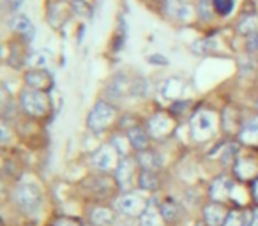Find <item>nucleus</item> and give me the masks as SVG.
Returning <instances> with one entry per match:
<instances>
[{"label":"nucleus","mask_w":258,"mask_h":226,"mask_svg":"<svg viewBox=\"0 0 258 226\" xmlns=\"http://www.w3.org/2000/svg\"><path fill=\"white\" fill-rule=\"evenodd\" d=\"M246 50L249 51V53H256L258 51V32L251 34V36H247L246 39Z\"/></svg>","instance_id":"nucleus-33"},{"label":"nucleus","mask_w":258,"mask_h":226,"mask_svg":"<svg viewBox=\"0 0 258 226\" xmlns=\"http://www.w3.org/2000/svg\"><path fill=\"white\" fill-rule=\"evenodd\" d=\"M230 210L219 201H211L204 207V221L207 226H223Z\"/></svg>","instance_id":"nucleus-10"},{"label":"nucleus","mask_w":258,"mask_h":226,"mask_svg":"<svg viewBox=\"0 0 258 226\" xmlns=\"http://www.w3.org/2000/svg\"><path fill=\"white\" fill-rule=\"evenodd\" d=\"M197 13H198V18H200L202 22H211L212 16L216 15L214 6H212V0H198Z\"/></svg>","instance_id":"nucleus-23"},{"label":"nucleus","mask_w":258,"mask_h":226,"mask_svg":"<svg viewBox=\"0 0 258 226\" xmlns=\"http://www.w3.org/2000/svg\"><path fill=\"white\" fill-rule=\"evenodd\" d=\"M53 226H82V221L76 217H58L53 221Z\"/></svg>","instance_id":"nucleus-32"},{"label":"nucleus","mask_w":258,"mask_h":226,"mask_svg":"<svg viewBox=\"0 0 258 226\" xmlns=\"http://www.w3.org/2000/svg\"><path fill=\"white\" fill-rule=\"evenodd\" d=\"M20 104L22 110L30 117H44L50 110V99H48L46 92L34 89H25L20 96Z\"/></svg>","instance_id":"nucleus-3"},{"label":"nucleus","mask_w":258,"mask_h":226,"mask_svg":"<svg viewBox=\"0 0 258 226\" xmlns=\"http://www.w3.org/2000/svg\"><path fill=\"white\" fill-rule=\"evenodd\" d=\"M216 126H218V119L216 113L211 110H198L189 122L191 138L198 143L209 141L216 134Z\"/></svg>","instance_id":"nucleus-1"},{"label":"nucleus","mask_w":258,"mask_h":226,"mask_svg":"<svg viewBox=\"0 0 258 226\" xmlns=\"http://www.w3.org/2000/svg\"><path fill=\"white\" fill-rule=\"evenodd\" d=\"M239 141L246 145H258V117H253L240 126Z\"/></svg>","instance_id":"nucleus-15"},{"label":"nucleus","mask_w":258,"mask_h":226,"mask_svg":"<svg viewBox=\"0 0 258 226\" xmlns=\"http://www.w3.org/2000/svg\"><path fill=\"white\" fill-rule=\"evenodd\" d=\"M232 189H233V182L228 175H219L212 180L211 187H209V196H211L212 201H226L232 194Z\"/></svg>","instance_id":"nucleus-9"},{"label":"nucleus","mask_w":258,"mask_h":226,"mask_svg":"<svg viewBox=\"0 0 258 226\" xmlns=\"http://www.w3.org/2000/svg\"><path fill=\"white\" fill-rule=\"evenodd\" d=\"M256 172V163L253 159H237L235 165V175L239 177L240 180H247L254 175Z\"/></svg>","instance_id":"nucleus-21"},{"label":"nucleus","mask_w":258,"mask_h":226,"mask_svg":"<svg viewBox=\"0 0 258 226\" xmlns=\"http://www.w3.org/2000/svg\"><path fill=\"white\" fill-rule=\"evenodd\" d=\"M145 92H147V82L145 80H135V82H131V96L135 97H142L145 96Z\"/></svg>","instance_id":"nucleus-30"},{"label":"nucleus","mask_w":258,"mask_h":226,"mask_svg":"<svg viewBox=\"0 0 258 226\" xmlns=\"http://www.w3.org/2000/svg\"><path fill=\"white\" fill-rule=\"evenodd\" d=\"M118 152L111 147V143L108 145H101L92 156H90V163L97 172H111L113 168L118 166Z\"/></svg>","instance_id":"nucleus-5"},{"label":"nucleus","mask_w":258,"mask_h":226,"mask_svg":"<svg viewBox=\"0 0 258 226\" xmlns=\"http://www.w3.org/2000/svg\"><path fill=\"white\" fill-rule=\"evenodd\" d=\"M237 32L242 34V36H251V34L258 32V18L254 13H249V15H244L242 18L237 22Z\"/></svg>","instance_id":"nucleus-20"},{"label":"nucleus","mask_w":258,"mask_h":226,"mask_svg":"<svg viewBox=\"0 0 258 226\" xmlns=\"http://www.w3.org/2000/svg\"><path fill=\"white\" fill-rule=\"evenodd\" d=\"M13 200L25 214H36L43 201V194L34 184H20L13 193Z\"/></svg>","instance_id":"nucleus-4"},{"label":"nucleus","mask_w":258,"mask_h":226,"mask_svg":"<svg viewBox=\"0 0 258 226\" xmlns=\"http://www.w3.org/2000/svg\"><path fill=\"white\" fill-rule=\"evenodd\" d=\"M9 25H11V29L15 30V32L22 34V36L25 37L27 41H32V37H34V25H32V22L27 18V16L16 15L15 18L9 22Z\"/></svg>","instance_id":"nucleus-16"},{"label":"nucleus","mask_w":258,"mask_h":226,"mask_svg":"<svg viewBox=\"0 0 258 226\" xmlns=\"http://www.w3.org/2000/svg\"><path fill=\"white\" fill-rule=\"evenodd\" d=\"M212 46H214V43L211 39H200L193 44V50L197 51V55H205L212 50Z\"/></svg>","instance_id":"nucleus-31"},{"label":"nucleus","mask_w":258,"mask_h":226,"mask_svg":"<svg viewBox=\"0 0 258 226\" xmlns=\"http://www.w3.org/2000/svg\"><path fill=\"white\" fill-rule=\"evenodd\" d=\"M251 226H258V207L251 212Z\"/></svg>","instance_id":"nucleus-37"},{"label":"nucleus","mask_w":258,"mask_h":226,"mask_svg":"<svg viewBox=\"0 0 258 226\" xmlns=\"http://www.w3.org/2000/svg\"><path fill=\"white\" fill-rule=\"evenodd\" d=\"M111 147L115 148V150L118 152V156L120 158H125V156L129 154V145H131V141H129L127 134L125 136H120V134H115L113 138H111Z\"/></svg>","instance_id":"nucleus-25"},{"label":"nucleus","mask_w":258,"mask_h":226,"mask_svg":"<svg viewBox=\"0 0 258 226\" xmlns=\"http://www.w3.org/2000/svg\"><path fill=\"white\" fill-rule=\"evenodd\" d=\"M147 131L151 134V138L156 140H163V138L170 136L173 131V120L165 113H156L154 117H151V120L147 122Z\"/></svg>","instance_id":"nucleus-8"},{"label":"nucleus","mask_w":258,"mask_h":226,"mask_svg":"<svg viewBox=\"0 0 258 226\" xmlns=\"http://www.w3.org/2000/svg\"><path fill=\"white\" fill-rule=\"evenodd\" d=\"M71 8L78 16H83V18H90L92 16V8L87 4L85 0H71Z\"/></svg>","instance_id":"nucleus-28"},{"label":"nucleus","mask_w":258,"mask_h":226,"mask_svg":"<svg viewBox=\"0 0 258 226\" xmlns=\"http://www.w3.org/2000/svg\"><path fill=\"white\" fill-rule=\"evenodd\" d=\"M159 210H161L165 221H175V219L179 217V214H180V207L173 200H166L165 203L159 207Z\"/></svg>","instance_id":"nucleus-24"},{"label":"nucleus","mask_w":258,"mask_h":226,"mask_svg":"<svg viewBox=\"0 0 258 226\" xmlns=\"http://www.w3.org/2000/svg\"><path fill=\"white\" fill-rule=\"evenodd\" d=\"M9 141V131H8V126L6 124H2V143H8Z\"/></svg>","instance_id":"nucleus-36"},{"label":"nucleus","mask_w":258,"mask_h":226,"mask_svg":"<svg viewBox=\"0 0 258 226\" xmlns=\"http://www.w3.org/2000/svg\"><path fill=\"white\" fill-rule=\"evenodd\" d=\"M115 219V214L108 207H94L90 210V222L94 226H110Z\"/></svg>","instance_id":"nucleus-18"},{"label":"nucleus","mask_w":258,"mask_h":226,"mask_svg":"<svg viewBox=\"0 0 258 226\" xmlns=\"http://www.w3.org/2000/svg\"><path fill=\"white\" fill-rule=\"evenodd\" d=\"M237 150H239V147H237L235 143H228L221 154V161L225 163V165H232L237 159Z\"/></svg>","instance_id":"nucleus-29"},{"label":"nucleus","mask_w":258,"mask_h":226,"mask_svg":"<svg viewBox=\"0 0 258 226\" xmlns=\"http://www.w3.org/2000/svg\"><path fill=\"white\" fill-rule=\"evenodd\" d=\"M137 161L138 165L142 166V170H151V172H156V170L161 166V158H159L158 152L154 150H142L137 154Z\"/></svg>","instance_id":"nucleus-17"},{"label":"nucleus","mask_w":258,"mask_h":226,"mask_svg":"<svg viewBox=\"0 0 258 226\" xmlns=\"http://www.w3.org/2000/svg\"><path fill=\"white\" fill-rule=\"evenodd\" d=\"M165 11L168 13L170 18L177 22H187L193 15V9L187 0H165Z\"/></svg>","instance_id":"nucleus-12"},{"label":"nucleus","mask_w":258,"mask_h":226,"mask_svg":"<svg viewBox=\"0 0 258 226\" xmlns=\"http://www.w3.org/2000/svg\"><path fill=\"white\" fill-rule=\"evenodd\" d=\"M115 117H117V108L111 103H108V101L101 99L90 110L89 119H87V127L92 133L99 134L103 131H106L115 122Z\"/></svg>","instance_id":"nucleus-2"},{"label":"nucleus","mask_w":258,"mask_h":226,"mask_svg":"<svg viewBox=\"0 0 258 226\" xmlns=\"http://www.w3.org/2000/svg\"><path fill=\"white\" fill-rule=\"evenodd\" d=\"M149 62H158V64H166V60L163 57H149Z\"/></svg>","instance_id":"nucleus-38"},{"label":"nucleus","mask_w":258,"mask_h":226,"mask_svg":"<svg viewBox=\"0 0 258 226\" xmlns=\"http://www.w3.org/2000/svg\"><path fill=\"white\" fill-rule=\"evenodd\" d=\"M147 201L137 193H125L117 200V208L127 217H140L147 208Z\"/></svg>","instance_id":"nucleus-6"},{"label":"nucleus","mask_w":258,"mask_h":226,"mask_svg":"<svg viewBox=\"0 0 258 226\" xmlns=\"http://www.w3.org/2000/svg\"><path fill=\"white\" fill-rule=\"evenodd\" d=\"M25 83L29 89L41 90V92H46L53 85L50 72L44 69H30L29 72H25Z\"/></svg>","instance_id":"nucleus-11"},{"label":"nucleus","mask_w":258,"mask_h":226,"mask_svg":"<svg viewBox=\"0 0 258 226\" xmlns=\"http://www.w3.org/2000/svg\"><path fill=\"white\" fill-rule=\"evenodd\" d=\"M163 217L161 210L154 207V203H149L145 212L140 215V226H163Z\"/></svg>","instance_id":"nucleus-19"},{"label":"nucleus","mask_w":258,"mask_h":226,"mask_svg":"<svg viewBox=\"0 0 258 226\" xmlns=\"http://www.w3.org/2000/svg\"><path fill=\"white\" fill-rule=\"evenodd\" d=\"M251 194H253V200L258 203V177L253 180V186H251Z\"/></svg>","instance_id":"nucleus-35"},{"label":"nucleus","mask_w":258,"mask_h":226,"mask_svg":"<svg viewBox=\"0 0 258 226\" xmlns=\"http://www.w3.org/2000/svg\"><path fill=\"white\" fill-rule=\"evenodd\" d=\"M182 89H184V83L179 82V80H168L163 89V94H165L168 99H177V97L182 96Z\"/></svg>","instance_id":"nucleus-26"},{"label":"nucleus","mask_w":258,"mask_h":226,"mask_svg":"<svg viewBox=\"0 0 258 226\" xmlns=\"http://www.w3.org/2000/svg\"><path fill=\"white\" fill-rule=\"evenodd\" d=\"M137 165L138 161L131 156H125V158H120L118 161V166L115 168V182L118 184L120 189H127L131 186L135 179V172H137Z\"/></svg>","instance_id":"nucleus-7"},{"label":"nucleus","mask_w":258,"mask_h":226,"mask_svg":"<svg viewBox=\"0 0 258 226\" xmlns=\"http://www.w3.org/2000/svg\"><path fill=\"white\" fill-rule=\"evenodd\" d=\"M106 94H108V97H111V99H113V97L115 99H120V97H124L125 94H131V82L125 78V74L118 72V74H115L113 78H111V82L108 83Z\"/></svg>","instance_id":"nucleus-14"},{"label":"nucleus","mask_w":258,"mask_h":226,"mask_svg":"<svg viewBox=\"0 0 258 226\" xmlns=\"http://www.w3.org/2000/svg\"><path fill=\"white\" fill-rule=\"evenodd\" d=\"M29 62H30V65H34V67H43V65L46 64V57H44L43 53H36Z\"/></svg>","instance_id":"nucleus-34"},{"label":"nucleus","mask_w":258,"mask_h":226,"mask_svg":"<svg viewBox=\"0 0 258 226\" xmlns=\"http://www.w3.org/2000/svg\"><path fill=\"white\" fill-rule=\"evenodd\" d=\"M159 186V179L156 175V172L151 170H142L140 175H138V187L145 191H154Z\"/></svg>","instance_id":"nucleus-22"},{"label":"nucleus","mask_w":258,"mask_h":226,"mask_svg":"<svg viewBox=\"0 0 258 226\" xmlns=\"http://www.w3.org/2000/svg\"><path fill=\"white\" fill-rule=\"evenodd\" d=\"M127 138H129V141H131V147H133L137 152L147 150L149 143H151V134H149L147 127H142V126L129 127Z\"/></svg>","instance_id":"nucleus-13"},{"label":"nucleus","mask_w":258,"mask_h":226,"mask_svg":"<svg viewBox=\"0 0 258 226\" xmlns=\"http://www.w3.org/2000/svg\"><path fill=\"white\" fill-rule=\"evenodd\" d=\"M212 6H214V11L218 16H230L235 2L233 0H212Z\"/></svg>","instance_id":"nucleus-27"}]
</instances>
